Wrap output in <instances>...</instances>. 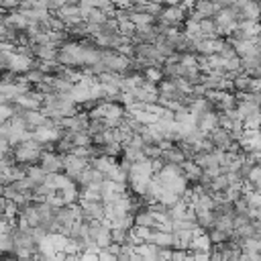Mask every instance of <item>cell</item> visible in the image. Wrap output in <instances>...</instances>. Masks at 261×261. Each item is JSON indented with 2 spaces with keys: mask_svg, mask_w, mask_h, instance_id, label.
<instances>
[{
  "mask_svg": "<svg viewBox=\"0 0 261 261\" xmlns=\"http://www.w3.org/2000/svg\"><path fill=\"white\" fill-rule=\"evenodd\" d=\"M90 165V161L88 159H82V157H75V155H63V175L65 177H69L71 181H75L77 177H80V173L86 169Z\"/></svg>",
  "mask_w": 261,
  "mask_h": 261,
  "instance_id": "cell-7",
  "label": "cell"
},
{
  "mask_svg": "<svg viewBox=\"0 0 261 261\" xmlns=\"http://www.w3.org/2000/svg\"><path fill=\"white\" fill-rule=\"evenodd\" d=\"M206 137V141L212 145V149H216V151H230V147L234 145V141H232V137H230V133H226L224 128H212L210 133H206L204 135Z\"/></svg>",
  "mask_w": 261,
  "mask_h": 261,
  "instance_id": "cell-5",
  "label": "cell"
},
{
  "mask_svg": "<svg viewBox=\"0 0 261 261\" xmlns=\"http://www.w3.org/2000/svg\"><path fill=\"white\" fill-rule=\"evenodd\" d=\"M14 104H18L22 110H41V106H43V94H39L35 90H29L20 98H16Z\"/></svg>",
  "mask_w": 261,
  "mask_h": 261,
  "instance_id": "cell-8",
  "label": "cell"
},
{
  "mask_svg": "<svg viewBox=\"0 0 261 261\" xmlns=\"http://www.w3.org/2000/svg\"><path fill=\"white\" fill-rule=\"evenodd\" d=\"M159 161H161V165H181L186 159H184V155H181V151H179V147H171V149H165V151H161V155H159Z\"/></svg>",
  "mask_w": 261,
  "mask_h": 261,
  "instance_id": "cell-12",
  "label": "cell"
},
{
  "mask_svg": "<svg viewBox=\"0 0 261 261\" xmlns=\"http://www.w3.org/2000/svg\"><path fill=\"white\" fill-rule=\"evenodd\" d=\"M43 153H45V145H41V143L29 139V141H22V143L14 145L10 157H12V161H16V165H24V167H29L31 163L39 161Z\"/></svg>",
  "mask_w": 261,
  "mask_h": 261,
  "instance_id": "cell-1",
  "label": "cell"
},
{
  "mask_svg": "<svg viewBox=\"0 0 261 261\" xmlns=\"http://www.w3.org/2000/svg\"><path fill=\"white\" fill-rule=\"evenodd\" d=\"M188 249H190V253H210V251H212V245H210L206 232H198V234H194V239L190 241Z\"/></svg>",
  "mask_w": 261,
  "mask_h": 261,
  "instance_id": "cell-13",
  "label": "cell"
},
{
  "mask_svg": "<svg viewBox=\"0 0 261 261\" xmlns=\"http://www.w3.org/2000/svg\"><path fill=\"white\" fill-rule=\"evenodd\" d=\"M179 167H181V173H184V177L188 179V184H190V181L198 184V179H200V175H202V169H200L194 161H184Z\"/></svg>",
  "mask_w": 261,
  "mask_h": 261,
  "instance_id": "cell-14",
  "label": "cell"
},
{
  "mask_svg": "<svg viewBox=\"0 0 261 261\" xmlns=\"http://www.w3.org/2000/svg\"><path fill=\"white\" fill-rule=\"evenodd\" d=\"M59 261H80V255H59Z\"/></svg>",
  "mask_w": 261,
  "mask_h": 261,
  "instance_id": "cell-20",
  "label": "cell"
},
{
  "mask_svg": "<svg viewBox=\"0 0 261 261\" xmlns=\"http://www.w3.org/2000/svg\"><path fill=\"white\" fill-rule=\"evenodd\" d=\"M88 239L90 243L102 251V249H108L112 245V232H110V226L104 222V220H94V222H88Z\"/></svg>",
  "mask_w": 261,
  "mask_h": 261,
  "instance_id": "cell-3",
  "label": "cell"
},
{
  "mask_svg": "<svg viewBox=\"0 0 261 261\" xmlns=\"http://www.w3.org/2000/svg\"><path fill=\"white\" fill-rule=\"evenodd\" d=\"M133 224L135 226H143V228H151V230H157V220H155V216L147 210V208H141L135 216H133Z\"/></svg>",
  "mask_w": 261,
  "mask_h": 261,
  "instance_id": "cell-11",
  "label": "cell"
},
{
  "mask_svg": "<svg viewBox=\"0 0 261 261\" xmlns=\"http://www.w3.org/2000/svg\"><path fill=\"white\" fill-rule=\"evenodd\" d=\"M12 224H14V222H10V220H6L4 216H0V234H8L10 228H12Z\"/></svg>",
  "mask_w": 261,
  "mask_h": 261,
  "instance_id": "cell-18",
  "label": "cell"
},
{
  "mask_svg": "<svg viewBox=\"0 0 261 261\" xmlns=\"http://www.w3.org/2000/svg\"><path fill=\"white\" fill-rule=\"evenodd\" d=\"M2 253H12L10 234H0V255H2Z\"/></svg>",
  "mask_w": 261,
  "mask_h": 261,
  "instance_id": "cell-16",
  "label": "cell"
},
{
  "mask_svg": "<svg viewBox=\"0 0 261 261\" xmlns=\"http://www.w3.org/2000/svg\"><path fill=\"white\" fill-rule=\"evenodd\" d=\"M77 184H80V190H84V188H94V186H100L102 181H104V177H102V173L100 171H96L94 167H86L82 173H80V177L75 179Z\"/></svg>",
  "mask_w": 261,
  "mask_h": 261,
  "instance_id": "cell-9",
  "label": "cell"
},
{
  "mask_svg": "<svg viewBox=\"0 0 261 261\" xmlns=\"http://www.w3.org/2000/svg\"><path fill=\"white\" fill-rule=\"evenodd\" d=\"M98 261H116V255L108 249H102V251H98Z\"/></svg>",
  "mask_w": 261,
  "mask_h": 261,
  "instance_id": "cell-17",
  "label": "cell"
},
{
  "mask_svg": "<svg viewBox=\"0 0 261 261\" xmlns=\"http://www.w3.org/2000/svg\"><path fill=\"white\" fill-rule=\"evenodd\" d=\"M39 167L45 175H53V173H63V155L53 153V151H45L39 159Z\"/></svg>",
  "mask_w": 261,
  "mask_h": 261,
  "instance_id": "cell-6",
  "label": "cell"
},
{
  "mask_svg": "<svg viewBox=\"0 0 261 261\" xmlns=\"http://www.w3.org/2000/svg\"><path fill=\"white\" fill-rule=\"evenodd\" d=\"M190 8H192V4H167V6L161 8L155 22L163 24V27H169V29H179L188 18Z\"/></svg>",
  "mask_w": 261,
  "mask_h": 261,
  "instance_id": "cell-2",
  "label": "cell"
},
{
  "mask_svg": "<svg viewBox=\"0 0 261 261\" xmlns=\"http://www.w3.org/2000/svg\"><path fill=\"white\" fill-rule=\"evenodd\" d=\"M27 177L33 181V186H35V188H39V186H43V184H45V177H47V175L41 171V167H39V165H29V167H27ZM33 192H35V190H33Z\"/></svg>",
  "mask_w": 261,
  "mask_h": 261,
  "instance_id": "cell-15",
  "label": "cell"
},
{
  "mask_svg": "<svg viewBox=\"0 0 261 261\" xmlns=\"http://www.w3.org/2000/svg\"><path fill=\"white\" fill-rule=\"evenodd\" d=\"M80 261H98V251H84V253H80Z\"/></svg>",
  "mask_w": 261,
  "mask_h": 261,
  "instance_id": "cell-19",
  "label": "cell"
},
{
  "mask_svg": "<svg viewBox=\"0 0 261 261\" xmlns=\"http://www.w3.org/2000/svg\"><path fill=\"white\" fill-rule=\"evenodd\" d=\"M196 128H198V130H202L204 135H206V133H210L212 128H218V112L208 110V112H204V114L196 116Z\"/></svg>",
  "mask_w": 261,
  "mask_h": 261,
  "instance_id": "cell-10",
  "label": "cell"
},
{
  "mask_svg": "<svg viewBox=\"0 0 261 261\" xmlns=\"http://www.w3.org/2000/svg\"><path fill=\"white\" fill-rule=\"evenodd\" d=\"M212 20L216 24V35H230L239 24V16H237L232 4H226L224 8H220Z\"/></svg>",
  "mask_w": 261,
  "mask_h": 261,
  "instance_id": "cell-4",
  "label": "cell"
}]
</instances>
